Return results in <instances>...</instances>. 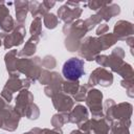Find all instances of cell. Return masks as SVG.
<instances>
[{
	"instance_id": "obj_1",
	"label": "cell",
	"mask_w": 134,
	"mask_h": 134,
	"mask_svg": "<svg viewBox=\"0 0 134 134\" xmlns=\"http://www.w3.org/2000/svg\"><path fill=\"white\" fill-rule=\"evenodd\" d=\"M62 72L65 79L69 81H76L84 73V62L80 59L71 58L64 63Z\"/></svg>"
}]
</instances>
